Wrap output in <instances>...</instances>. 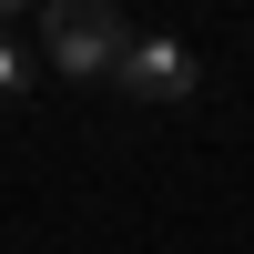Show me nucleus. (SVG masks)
Instances as JSON below:
<instances>
[{"instance_id":"f03ea898","label":"nucleus","mask_w":254,"mask_h":254,"mask_svg":"<svg viewBox=\"0 0 254 254\" xmlns=\"http://www.w3.org/2000/svg\"><path fill=\"white\" fill-rule=\"evenodd\" d=\"M112 81H122L132 102H193V81H203V71H193V51H183V41H153V31H142L132 51H122V71H112Z\"/></svg>"},{"instance_id":"7ed1b4c3","label":"nucleus","mask_w":254,"mask_h":254,"mask_svg":"<svg viewBox=\"0 0 254 254\" xmlns=\"http://www.w3.org/2000/svg\"><path fill=\"white\" fill-rule=\"evenodd\" d=\"M0 92H31V61H20V41H0Z\"/></svg>"},{"instance_id":"f257e3e1","label":"nucleus","mask_w":254,"mask_h":254,"mask_svg":"<svg viewBox=\"0 0 254 254\" xmlns=\"http://www.w3.org/2000/svg\"><path fill=\"white\" fill-rule=\"evenodd\" d=\"M132 41L142 31L112 10V0H51V10H41V51H51V71H71V81H112Z\"/></svg>"},{"instance_id":"20e7f679","label":"nucleus","mask_w":254,"mask_h":254,"mask_svg":"<svg viewBox=\"0 0 254 254\" xmlns=\"http://www.w3.org/2000/svg\"><path fill=\"white\" fill-rule=\"evenodd\" d=\"M10 10H31V0H0V20H10Z\"/></svg>"}]
</instances>
